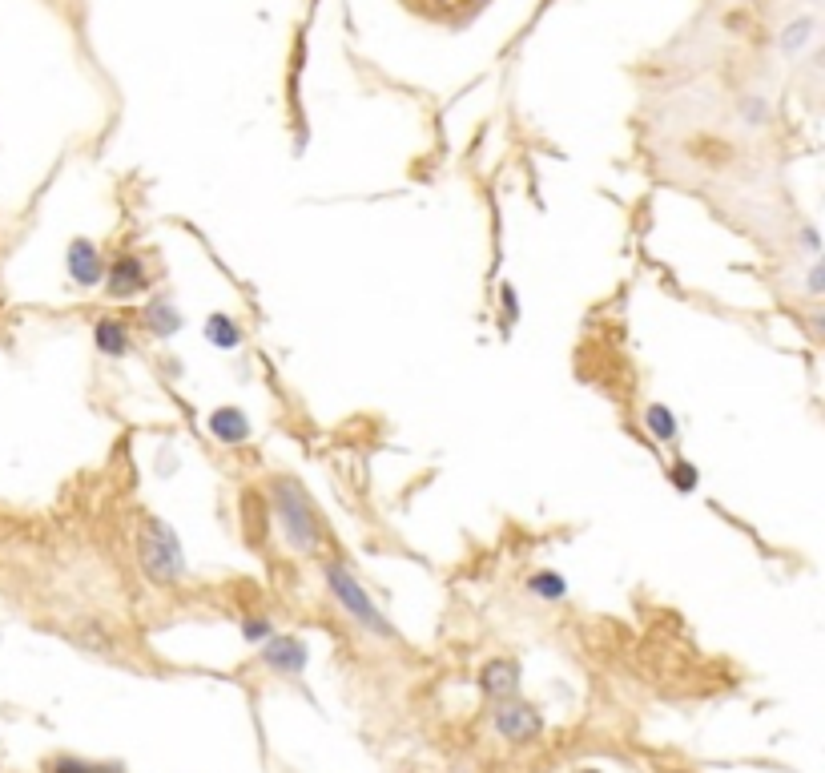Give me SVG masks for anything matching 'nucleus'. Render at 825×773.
I'll use <instances>...</instances> for the list:
<instances>
[{
	"instance_id": "f257e3e1",
	"label": "nucleus",
	"mask_w": 825,
	"mask_h": 773,
	"mask_svg": "<svg viewBox=\"0 0 825 773\" xmlns=\"http://www.w3.org/2000/svg\"><path fill=\"white\" fill-rule=\"evenodd\" d=\"M270 508H274V520L282 528V540L290 552H318L322 540H326V528H322V516H318V504L310 500V492L290 480V476H274L270 480Z\"/></svg>"
},
{
	"instance_id": "f03ea898",
	"label": "nucleus",
	"mask_w": 825,
	"mask_h": 773,
	"mask_svg": "<svg viewBox=\"0 0 825 773\" xmlns=\"http://www.w3.org/2000/svg\"><path fill=\"white\" fill-rule=\"evenodd\" d=\"M137 564H141L145 580L157 588H174L186 576V548H182L178 532L153 512H145L137 520Z\"/></svg>"
},
{
	"instance_id": "7ed1b4c3",
	"label": "nucleus",
	"mask_w": 825,
	"mask_h": 773,
	"mask_svg": "<svg viewBox=\"0 0 825 773\" xmlns=\"http://www.w3.org/2000/svg\"><path fill=\"white\" fill-rule=\"evenodd\" d=\"M322 580H326V588H330V596H335V604L347 612V621H355L367 637H375V641H387V645H395L399 641V629L387 621V612L371 600V592L363 588V580L347 568V564H339V560H330L326 568H322Z\"/></svg>"
},
{
	"instance_id": "20e7f679",
	"label": "nucleus",
	"mask_w": 825,
	"mask_h": 773,
	"mask_svg": "<svg viewBox=\"0 0 825 773\" xmlns=\"http://www.w3.org/2000/svg\"><path fill=\"white\" fill-rule=\"evenodd\" d=\"M491 725L504 741H516V745H528L544 733V717L536 705L512 697V701H495V713H491Z\"/></svg>"
},
{
	"instance_id": "39448f33",
	"label": "nucleus",
	"mask_w": 825,
	"mask_h": 773,
	"mask_svg": "<svg viewBox=\"0 0 825 773\" xmlns=\"http://www.w3.org/2000/svg\"><path fill=\"white\" fill-rule=\"evenodd\" d=\"M262 665L278 677H302L306 665H310V653L298 637H286V633H270V641H262Z\"/></svg>"
},
{
	"instance_id": "423d86ee",
	"label": "nucleus",
	"mask_w": 825,
	"mask_h": 773,
	"mask_svg": "<svg viewBox=\"0 0 825 773\" xmlns=\"http://www.w3.org/2000/svg\"><path fill=\"white\" fill-rule=\"evenodd\" d=\"M105 258L101 250L89 242V238H73L69 250H65V270H69V282L81 286V290H93L101 278H105Z\"/></svg>"
},
{
	"instance_id": "0eeeda50",
	"label": "nucleus",
	"mask_w": 825,
	"mask_h": 773,
	"mask_svg": "<svg viewBox=\"0 0 825 773\" xmlns=\"http://www.w3.org/2000/svg\"><path fill=\"white\" fill-rule=\"evenodd\" d=\"M105 294L109 298H133V294H141L145 286H149V270H145V262L137 258V254H121V258H113L109 266H105Z\"/></svg>"
},
{
	"instance_id": "6e6552de",
	"label": "nucleus",
	"mask_w": 825,
	"mask_h": 773,
	"mask_svg": "<svg viewBox=\"0 0 825 773\" xmlns=\"http://www.w3.org/2000/svg\"><path fill=\"white\" fill-rule=\"evenodd\" d=\"M479 689H483V697H491V701H512V697H520V665L508 661V657L487 661V665L479 669Z\"/></svg>"
},
{
	"instance_id": "1a4fd4ad",
	"label": "nucleus",
	"mask_w": 825,
	"mask_h": 773,
	"mask_svg": "<svg viewBox=\"0 0 825 773\" xmlns=\"http://www.w3.org/2000/svg\"><path fill=\"white\" fill-rule=\"evenodd\" d=\"M210 435L218 439V443H226V447H238V443H246L250 439V419H246V411L242 407H214L210 411Z\"/></svg>"
},
{
	"instance_id": "9d476101",
	"label": "nucleus",
	"mask_w": 825,
	"mask_h": 773,
	"mask_svg": "<svg viewBox=\"0 0 825 773\" xmlns=\"http://www.w3.org/2000/svg\"><path fill=\"white\" fill-rule=\"evenodd\" d=\"M145 327H149V335H157V339H174V335L186 327V319H182V311L174 306V298L157 294V298L145 302Z\"/></svg>"
},
{
	"instance_id": "9b49d317",
	"label": "nucleus",
	"mask_w": 825,
	"mask_h": 773,
	"mask_svg": "<svg viewBox=\"0 0 825 773\" xmlns=\"http://www.w3.org/2000/svg\"><path fill=\"white\" fill-rule=\"evenodd\" d=\"M93 343L105 359H125L129 355V327L121 319H97L93 323Z\"/></svg>"
},
{
	"instance_id": "f8f14e48",
	"label": "nucleus",
	"mask_w": 825,
	"mask_h": 773,
	"mask_svg": "<svg viewBox=\"0 0 825 773\" xmlns=\"http://www.w3.org/2000/svg\"><path fill=\"white\" fill-rule=\"evenodd\" d=\"M45 773H125L121 761H85L73 753H57L45 761Z\"/></svg>"
},
{
	"instance_id": "ddd939ff",
	"label": "nucleus",
	"mask_w": 825,
	"mask_h": 773,
	"mask_svg": "<svg viewBox=\"0 0 825 773\" xmlns=\"http://www.w3.org/2000/svg\"><path fill=\"white\" fill-rule=\"evenodd\" d=\"M644 427H648V435H652L656 443H677V435H681V423H677L673 407H665V403H648Z\"/></svg>"
},
{
	"instance_id": "4468645a",
	"label": "nucleus",
	"mask_w": 825,
	"mask_h": 773,
	"mask_svg": "<svg viewBox=\"0 0 825 773\" xmlns=\"http://www.w3.org/2000/svg\"><path fill=\"white\" fill-rule=\"evenodd\" d=\"M528 592L540 596V600H548V604H560V600L568 596V580H564L560 572H552V568H536V572L528 576Z\"/></svg>"
},
{
	"instance_id": "2eb2a0df",
	"label": "nucleus",
	"mask_w": 825,
	"mask_h": 773,
	"mask_svg": "<svg viewBox=\"0 0 825 773\" xmlns=\"http://www.w3.org/2000/svg\"><path fill=\"white\" fill-rule=\"evenodd\" d=\"M206 339H210L218 351H238V347H242V327H238L230 315H210V319H206Z\"/></svg>"
},
{
	"instance_id": "dca6fc26",
	"label": "nucleus",
	"mask_w": 825,
	"mask_h": 773,
	"mask_svg": "<svg viewBox=\"0 0 825 773\" xmlns=\"http://www.w3.org/2000/svg\"><path fill=\"white\" fill-rule=\"evenodd\" d=\"M813 29H817L813 17H797V21H789V25L781 29V53H785V57H797V53L813 41Z\"/></svg>"
},
{
	"instance_id": "f3484780",
	"label": "nucleus",
	"mask_w": 825,
	"mask_h": 773,
	"mask_svg": "<svg viewBox=\"0 0 825 773\" xmlns=\"http://www.w3.org/2000/svg\"><path fill=\"white\" fill-rule=\"evenodd\" d=\"M516 323H520V298H516V286L504 282V286H500V327L512 331Z\"/></svg>"
},
{
	"instance_id": "a211bd4d",
	"label": "nucleus",
	"mask_w": 825,
	"mask_h": 773,
	"mask_svg": "<svg viewBox=\"0 0 825 773\" xmlns=\"http://www.w3.org/2000/svg\"><path fill=\"white\" fill-rule=\"evenodd\" d=\"M669 480H673V488H677V492H697V484H701V472L693 468L689 459H677L673 468H669Z\"/></svg>"
},
{
	"instance_id": "6ab92c4d",
	"label": "nucleus",
	"mask_w": 825,
	"mask_h": 773,
	"mask_svg": "<svg viewBox=\"0 0 825 773\" xmlns=\"http://www.w3.org/2000/svg\"><path fill=\"white\" fill-rule=\"evenodd\" d=\"M270 633H274V625L266 621V616H246V621H242L246 645H262V641H270Z\"/></svg>"
},
{
	"instance_id": "aec40b11",
	"label": "nucleus",
	"mask_w": 825,
	"mask_h": 773,
	"mask_svg": "<svg viewBox=\"0 0 825 773\" xmlns=\"http://www.w3.org/2000/svg\"><path fill=\"white\" fill-rule=\"evenodd\" d=\"M805 294L809 298H821L825 294V262H813L809 274H805Z\"/></svg>"
},
{
	"instance_id": "412c9836",
	"label": "nucleus",
	"mask_w": 825,
	"mask_h": 773,
	"mask_svg": "<svg viewBox=\"0 0 825 773\" xmlns=\"http://www.w3.org/2000/svg\"><path fill=\"white\" fill-rule=\"evenodd\" d=\"M745 121H749V125L769 121V101H765V97H749V101H745Z\"/></svg>"
},
{
	"instance_id": "4be33fe9",
	"label": "nucleus",
	"mask_w": 825,
	"mask_h": 773,
	"mask_svg": "<svg viewBox=\"0 0 825 773\" xmlns=\"http://www.w3.org/2000/svg\"><path fill=\"white\" fill-rule=\"evenodd\" d=\"M801 242H805V250H809V254H817V250H821V238H817V230H813V226H805V230H801Z\"/></svg>"
},
{
	"instance_id": "5701e85b",
	"label": "nucleus",
	"mask_w": 825,
	"mask_h": 773,
	"mask_svg": "<svg viewBox=\"0 0 825 773\" xmlns=\"http://www.w3.org/2000/svg\"><path fill=\"white\" fill-rule=\"evenodd\" d=\"M580 773H600V769H580Z\"/></svg>"
}]
</instances>
